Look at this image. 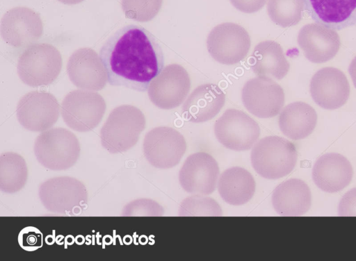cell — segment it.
<instances>
[{
  "label": "cell",
  "instance_id": "6da1fadb",
  "mask_svg": "<svg viewBox=\"0 0 356 261\" xmlns=\"http://www.w3.org/2000/svg\"><path fill=\"white\" fill-rule=\"evenodd\" d=\"M99 57L108 82L146 91L163 69L164 56L156 38L145 28L130 24L117 30L104 42Z\"/></svg>",
  "mask_w": 356,
  "mask_h": 261
},
{
  "label": "cell",
  "instance_id": "7a4b0ae2",
  "mask_svg": "<svg viewBox=\"0 0 356 261\" xmlns=\"http://www.w3.org/2000/svg\"><path fill=\"white\" fill-rule=\"evenodd\" d=\"M145 128L142 111L131 105L115 108L100 130L102 146L111 153L125 152L136 145Z\"/></svg>",
  "mask_w": 356,
  "mask_h": 261
},
{
  "label": "cell",
  "instance_id": "3957f363",
  "mask_svg": "<svg viewBox=\"0 0 356 261\" xmlns=\"http://www.w3.org/2000/svg\"><path fill=\"white\" fill-rule=\"evenodd\" d=\"M298 153L294 144L279 136H267L253 146L251 164L261 177L275 180L286 176L294 169Z\"/></svg>",
  "mask_w": 356,
  "mask_h": 261
},
{
  "label": "cell",
  "instance_id": "277c9868",
  "mask_svg": "<svg viewBox=\"0 0 356 261\" xmlns=\"http://www.w3.org/2000/svg\"><path fill=\"white\" fill-rule=\"evenodd\" d=\"M33 151L37 160L44 167L60 171L74 166L79 158L81 148L72 132L64 128H53L36 137Z\"/></svg>",
  "mask_w": 356,
  "mask_h": 261
},
{
  "label": "cell",
  "instance_id": "5b68a950",
  "mask_svg": "<svg viewBox=\"0 0 356 261\" xmlns=\"http://www.w3.org/2000/svg\"><path fill=\"white\" fill-rule=\"evenodd\" d=\"M59 51L49 43H35L19 56L17 74L24 84L30 87L46 86L52 83L62 68Z\"/></svg>",
  "mask_w": 356,
  "mask_h": 261
},
{
  "label": "cell",
  "instance_id": "8992f818",
  "mask_svg": "<svg viewBox=\"0 0 356 261\" xmlns=\"http://www.w3.org/2000/svg\"><path fill=\"white\" fill-rule=\"evenodd\" d=\"M106 108V102L99 94L75 90L65 96L60 110L63 119L69 128L78 132H88L98 126Z\"/></svg>",
  "mask_w": 356,
  "mask_h": 261
},
{
  "label": "cell",
  "instance_id": "52a82bcc",
  "mask_svg": "<svg viewBox=\"0 0 356 261\" xmlns=\"http://www.w3.org/2000/svg\"><path fill=\"white\" fill-rule=\"evenodd\" d=\"M38 195L43 206L49 212L72 214L88 201L84 184L70 176H58L43 182Z\"/></svg>",
  "mask_w": 356,
  "mask_h": 261
},
{
  "label": "cell",
  "instance_id": "ba28073f",
  "mask_svg": "<svg viewBox=\"0 0 356 261\" xmlns=\"http://www.w3.org/2000/svg\"><path fill=\"white\" fill-rule=\"evenodd\" d=\"M214 133L218 141L225 148L244 151L257 142L260 128L257 122L245 112L237 109H227L216 121Z\"/></svg>",
  "mask_w": 356,
  "mask_h": 261
},
{
  "label": "cell",
  "instance_id": "9c48e42d",
  "mask_svg": "<svg viewBox=\"0 0 356 261\" xmlns=\"http://www.w3.org/2000/svg\"><path fill=\"white\" fill-rule=\"evenodd\" d=\"M207 47L217 62L227 65H235L247 56L250 37L243 26L225 22L211 31L207 39Z\"/></svg>",
  "mask_w": 356,
  "mask_h": 261
},
{
  "label": "cell",
  "instance_id": "30bf717a",
  "mask_svg": "<svg viewBox=\"0 0 356 261\" xmlns=\"http://www.w3.org/2000/svg\"><path fill=\"white\" fill-rule=\"evenodd\" d=\"M143 148L144 155L151 165L159 169H170L180 162L186 150V142L175 128L159 126L146 133Z\"/></svg>",
  "mask_w": 356,
  "mask_h": 261
},
{
  "label": "cell",
  "instance_id": "8fae6325",
  "mask_svg": "<svg viewBox=\"0 0 356 261\" xmlns=\"http://www.w3.org/2000/svg\"><path fill=\"white\" fill-rule=\"evenodd\" d=\"M191 88L187 71L178 64L165 66L147 89L148 96L156 107L170 110L179 106Z\"/></svg>",
  "mask_w": 356,
  "mask_h": 261
},
{
  "label": "cell",
  "instance_id": "7c38bea8",
  "mask_svg": "<svg viewBox=\"0 0 356 261\" xmlns=\"http://www.w3.org/2000/svg\"><path fill=\"white\" fill-rule=\"evenodd\" d=\"M243 106L259 118L277 115L284 104L282 87L270 77L258 76L245 82L241 92Z\"/></svg>",
  "mask_w": 356,
  "mask_h": 261
},
{
  "label": "cell",
  "instance_id": "4fadbf2b",
  "mask_svg": "<svg viewBox=\"0 0 356 261\" xmlns=\"http://www.w3.org/2000/svg\"><path fill=\"white\" fill-rule=\"evenodd\" d=\"M60 111L58 101L52 94L32 91L19 99L16 115L19 124L26 130L43 132L56 124Z\"/></svg>",
  "mask_w": 356,
  "mask_h": 261
},
{
  "label": "cell",
  "instance_id": "5bb4252c",
  "mask_svg": "<svg viewBox=\"0 0 356 261\" xmlns=\"http://www.w3.org/2000/svg\"><path fill=\"white\" fill-rule=\"evenodd\" d=\"M0 30L8 44L15 48H27L41 37L43 24L37 12L26 7H15L3 15Z\"/></svg>",
  "mask_w": 356,
  "mask_h": 261
},
{
  "label": "cell",
  "instance_id": "9a60e30c",
  "mask_svg": "<svg viewBox=\"0 0 356 261\" xmlns=\"http://www.w3.org/2000/svg\"><path fill=\"white\" fill-rule=\"evenodd\" d=\"M216 160L205 152L190 155L179 173V181L184 191L192 194L209 195L216 190L219 178Z\"/></svg>",
  "mask_w": 356,
  "mask_h": 261
},
{
  "label": "cell",
  "instance_id": "2e32d148",
  "mask_svg": "<svg viewBox=\"0 0 356 261\" xmlns=\"http://www.w3.org/2000/svg\"><path fill=\"white\" fill-rule=\"evenodd\" d=\"M67 72L72 84L81 90L99 91L108 81L99 56L90 48H80L71 54Z\"/></svg>",
  "mask_w": 356,
  "mask_h": 261
},
{
  "label": "cell",
  "instance_id": "e0dca14e",
  "mask_svg": "<svg viewBox=\"0 0 356 261\" xmlns=\"http://www.w3.org/2000/svg\"><path fill=\"white\" fill-rule=\"evenodd\" d=\"M309 90L312 98L320 107L334 110L346 103L350 95V85L343 71L328 67L314 74Z\"/></svg>",
  "mask_w": 356,
  "mask_h": 261
},
{
  "label": "cell",
  "instance_id": "ac0fdd59",
  "mask_svg": "<svg viewBox=\"0 0 356 261\" xmlns=\"http://www.w3.org/2000/svg\"><path fill=\"white\" fill-rule=\"evenodd\" d=\"M297 40L305 56L314 63L332 59L341 44L340 37L335 30L317 23L302 26Z\"/></svg>",
  "mask_w": 356,
  "mask_h": 261
},
{
  "label": "cell",
  "instance_id": "d6986e66",
  "mask_svg": "<svg viewBox=\"0 0 356 261\" xmlns=\"http://www.w3.org/2000/svg\"><path fill=\"white\" fill-rule=\"evenodd\" d=\"M304 9L317 24L341 30L356 24V0H302Z\"/></svg>",
  "mask_w": 356,
  "mask_h": 261
},
{
  "label": "cell",
  "instance_id": "ffe728a7",
  "mask_svg": "<svg viewBox=\"0 0 356 261\" xmlns=\"http://www.w3.org/2000/svg\"><path fill=\"white\" fill-rule=\"evenodd\" d=\"M353 171L350 162L343 155L328 153L316 161L312 178L321 190L334 193L342 190L350 183Z\"/></svg>",
  "mask_w": 356,
  "mask_h": 261
},
{
  "label": "cell",
  "instance_id": "44dd1931",
  "mask_svg": "<svg viewBox=\"0 0 356 261\" xmlns=\"http://www.w3.org/2000/svg\"><path fill=\"white\" fill-rule=\"evenodd\" d=\"M225 102V94L217 85L203 84L187 97L182 106V115L190 122H205L218 114Z\"/></svg>",
  "mask_w": 356,
  "mask_h": 261
},
{
  "label": "cell",
  "instance_id": "7402d4cb",
  "mask_svg": "<svg viewBox=\"0 0 356 261\" xmlns=\"http://www.w3.org/2000/svg\"><path fill=\"white\" fill-rule=\"evenodd\" d=\"M272 205L277 214L296 217L305 214L312 204L308 185L302 180L291 178L278 185L273 192Z\"/></svg>",
  "mask_w": 356,
  "mask_h": 261
},
{
  "label": "cell",
  "instance_id": "603a6c76",
  "mask_svg": "<svg viewBox=\"0 0 356 261\" xmlns=\"http://www.w3.org/2000/svg\"><path fill=\"white\" fill-rule=\"evenodd\" d=\"M249 63L256 75L271 76L278 80L287 74L290 67L281 45L273 40H265L257 44Z\"/></svg>",
  "mask_w": 356,
  "mask_h": 261
},
{
  "label": "cell",
  "instance_id": "cb8c5ba5",
  "mask_svg": "<svg viewBox=\"0 0 356 261\" xmlns=\"http://www.w3.org/2000/svg\"><path fill=\"white\" fill-rule=\"evenodd\" d=\"M255 187L252 175L240 167L225 170L217 183L220 197L232 205H242L248 203L254 196Z\"/></svg>",
  "mask_w": 356,
  "mask_h": 261
},
{
  "label": "cell",
  "instance_id": "d4e9b609",
  "mask_svg": "<svg viewBox=\"0 0 356 261\" xmlns=\"http://www.w3.org/2000/svg\"><path fill=\"white\" fill-rule=\"evenodd\" d=\"M317 114L308 103L296 101L286 106L281 111L278 124L287 137L298 140L309 136L316 127Z\"/></svg>",
  "mask_w": 356,
  "mask_h": 261
},
{
  "label": "cell",
  "instance_id": "484cf974",
  "mask_svg": "<svg viewBox=\"0 0 356 261\" xmlns=\"http://www.w3.org/2000/svg\"><path fill=\"white\" fill-rule=\"evenodd\" d=\"M28 177V169L22 155L5 152L0 155V190L7 194L21 190Z\"/></svg>",
  "mask_w": 356,
  "mask_h": 261
},
{
  "label": "cell",
  "instance_id": "4316f807",
  "mask_svg": "<svg viewBox=\"0 0 356 261\" xmlns=\"http://www.w3.org/2000/svg\"><path fill=\"white\" fill-rule=\"evenodd\" d=\"M302 0H268L267 11L277 25L286 28L297 24L302 17Z\"/></svg>",
  "mask_w": 356,
  "mask_h": 261
},
{
  "label": "cell",
  "instance_id": "83f0119b",
  "mask_svg": "<svg viewBox=\"0 0 356 261\" xmlns=\"http://www.w3.org/2000/svg\"><path fill=\"white\" fill-rule=\"evenodd\" d=\"M178 214L181 217H220L222 211L213 199L207 195L193 194L182 201Z\"/></svg>",
  "mask_w": 356,
  "mask_h": 261
},
{
  "label": "cell",
  "instance_id": "f1b7e54d",
  "mask_svg": "<svg viewBox=\"0 0 356 261\" xmlns=\"http://www.w3.org/2000/svg\"><path fill=\"white\" fill-rule=\"evenodd\" d=\"M163 0H122V8L127 18L137 22L152 20L159 12Z\"/></svg>",
  "mask_w": 356,
  "mask_h": 261
},
{
  "label": "cell",
  "instance_id": "f546056e",
  "mask_svg": "<svg viewBox=\"0 0 356 261\" xmlns=\"http://www.w3.org/2000/svg\"><path fill=\"white\" fill-rule=\"evenodd\" d=\"M164 213L163 208L150 199H138L127 203L123 208V217H161Z\"/></svg>",
  "mask_w": 356,
  "mask_h": 261
},
{
  "label": "cell",
  "instance_id": "4dcf8cb0",
  "mask_svg": "<svg viewBox=\"0 0 356 261\" xmlns=\"http://www.w3.org/2000/svg\"><path fill=\"white\" fill-rule=\"evenodd\" d=\"M18 243L26 251H34L42 246V233L34 226L24 228L18 235Z\"/></svg>",
  "mask_w": 356,
  "mask_h": 261
},
{
  "label": "cell",
  "instance_id": "1f68e13d",
  "mask_svg": "<svg viewBox=\"0 0 356 261\" xmlns=\"http://www.w3.org/2000/svg\"><path fill=\"white\" fill-rule=\"evenodd\" d=\"M339 216H356V187L348 191L341 199L338 206Z\"/></svg>",
  "mask_w": 356,
  "mask_h": 261
},
{
  "label": "cell",
  "instance_id": "d6a6232c",
  "mask_svg": "<svg viewBox=\"0 0 356 261\" xmlns=\"http://www.w3.org/2000/svg\"><path fill=\"white\" fill-rule=\"evenodd\" d=\"M234 8L242 12L253 13L261 10L267 0H229Z\"/></svg>",
  "mask_w": 356,
  "mask_h": 261
},
{
  "label": "cell",
  "instance_id": "836d02e7",
  "mask_svg": "<svg viewBox=\"0 0 356 261\" xmlns=\"http://www.w3.org/2000/svg\"><path fill=\"white\" fill-rule=\"evenodd\" d=\"M348 72L356 88V56L353 59L348 67Z\"/></svg>",
  "mask_w": 356,
  "mask_h": 261
},
{
  "label": "cell",
  "instance_id": "e575fe53",
  "mask_svg": "<svg viewBox=\"0 0 356 261\" xmlns=\"http://www.w3.org/2000/svg\"><path fill=\"white\" fill-rule=\"evenodd\" d=\"M58 1H59L60 2H61L64 4L74 5V4L79 3L81 1H83V0H58Z\"/></svg>",
  "mask_w": 356,
  "mask_h": 261
}]
</instances>
